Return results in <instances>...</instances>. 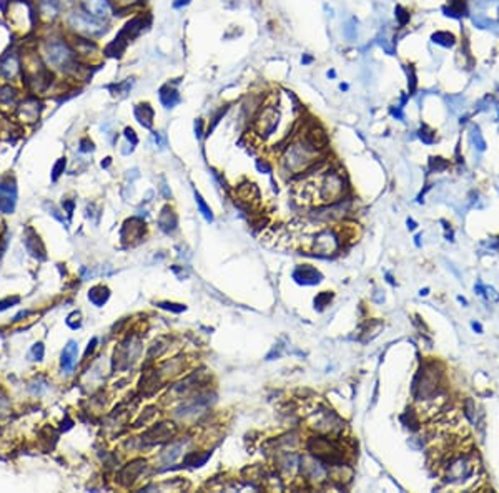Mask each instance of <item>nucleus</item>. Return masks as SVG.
Returning a JSON list of instances; mask_svg holds the SVG:
<instances>
[{
	"mask_svg": "<svg viewBox=\"0 0 499 493\" xmlns=\"http://www.w3.org/2000/svg\"><path fill=\"white\" fill-rule=\"evenodd\" d=\"M40 55L47 67L57 73L75 77L88 67L75 53L70 40L62 37V35H52V37L45 39Z\"/></svg>",
	"mask_w": 499,
	"mask_h": 493,
	"instance_id": "1",
	"label": "nucleus"
},
{
	"mask_svg": "<svg viewBox=\"0 0 499 493\" xmlns=\"http://www.w3.org/2000/svg\"><path fill=\"white\" fill-rule=\"evenodd\" d=\"M67 28L70 30L72 35H80V37H87L92 40L104 39L108 33V30H110L107 22L93 19L92 15H88L82 9H74L67 15Z\"/></svg>",
	"mask_w": 499,
	"mask_h": 493,
	"instance_id": "2",
	"label": "nucleus"
},
{
	"mask_svg": "<svg viewBox=\"0 0 499 493\" xmlns=\"http://www.w3.org/2000/svg\"><path fill=\"white\" fill-rule=\"evenodd\" d=\"M318 155L320 153L315 151L311 146H308V143L300 136L298 140L291 141L285 148V153L281 156V163H283V168L286 171L303 173L306 168H310L315 163Z\"/></svg>",
	"mask_w": 499,
	"mask_h": 493,
	"instance_id": "3",
	"label": "nucleus"
},
{
	"mask_svg": "<svg viewBox=\"0 0 499 493\" xmlns=\"http://www.w3.org/2000/svg\"><path fill=\"white\" fill-rule=\"evenodd\" d=\"M0 77L7 82H15L22 77V57L15 50L5 52L0 57Z\"/></svg>",
	"mask_w": 499,
	"mask_h": 493,
	"instance_id": "4",
	"label": "nucleus"
},
{
	"mask_svg": "<svg viewBox=\"0 0 499 493\" xmlns=\"http://www.w3.org/2000/svg\"><path fill=\"white\" fill-rule=\"evenodd\" d=\"M80 9L102 22H108L112 15H115V7L112 0H82Z\"/></svg>",
	"mask_w": 499,
	"mask_h": 493,
	"instance_id": "5",
	"label": "nucleus"
},
{
	"mask_svg": "<svg viewBox=\"0 0 499 493\" xmlns=\"http://www.w3.org/2000/svg\"><path fill=\"white\" fill-rule=\"evenodd\" d=\"M70 44L74 47L75 53L79 55V58L83 63L92 62L93 58L98 57L100 49L97 45V40L87 39V37H80V35H72L70 33Z\"/></svg>",
	"mask_w": 499,
	"mask_h": 493,
	"instance_id": "6",
	"label": "nucleus"
},
{
	"mask_svg": "<svg viewBox=\"0 0 499 493\" xmlns=\"http://www.w3.org/2000/svg\"><path fill=\"white\" fill-rule=\"evenodd\" d=\"M62 14V0H37V17L53 22Z\"/></svg>",
	"mask_w": 499,
	"mask_h": 493,
	"instance_id": "7",
	"label": "nucleus"
},
{
	"mask_svg": "<svg viewBox=\"0 0 499 493\" xmlns=\"http://www.w3.org/2000/svg\"><path fill=\"white\" fill-rule=\"evenodd\" d=\"M158 100H160V103L163 108H167V110H172V108H175L180 101H182V97H180V92H178V88L177 87H173L170 82L165 83V85H161L160 90H158Z\"/></svg>",
	"mask_w": 499,
	"mask_h": 493,
	"instance_id": "8",
	"label": "nucleus"
},
{
	"mask_svg": "<svg viewBox=\"0 0 499 493\" xmlns=\"http://www.w3.org/2000/svg\"><path fill=\"white\" fill-rule=\"evenodd\" d=\"M293 279L300 282V284H318L321 281V274L316 271L313 266H308V264H303V266H298L293 273Z\"/></svg>",
	"mask_w": 499,
	"mask_h": 493,
	"instance_id": "9",
	"label": "nucleus"
},
{
	"mask_svg": "<svg viewBox=\"0 0 499 493\" xmlns=\"http://www.w3.org/2000/svg\"><path fill=\"white\" fill-rule=\"evenodd\" d=\"M134 115L135 120L140 123L143 128L150 130L153 126V120H155V110L153 106L148 103V101H143V103H138L134 108Z\"/></svg>",
	"mask_w": 499,
	"mask_h": 493,
	"instance_id": "10",
	"label": "nucleus"
},
{
	"mask_svg": "<svg viewBox=\"0 0 499 493\" xmlns=\"http://www.w3.org/2000/svg\"><path fill=\"white\" fill-rule=\"evenodd\" d=\"M17 108H19V113H20L22 118L28 120V122H34V120H37L39 115H40L42 103L39 101V98L28 97V98H25L23 101H20Z\"/></svg>",
	"mask_w": 499,
	"mask_h": 493,
	"instance_id": "11",
	"label": "nucleus"
},
{
	"mask_svg": "<svg viewBox=\"0 0 499 493\" xmlns=\"http://www.w3.org/2000/svg\"><path fill=\"white\" fill-rule=\"evenodd\" d=\"M77 354H79V346H77L75 340H70L62 352V369L65 372L74 370L75 364H77Z\"/></svg>",
	"mask_w": 499,
	"mask_h": 493,
	"instance_id": "12",
	"label": "nucleus"
},
{
	"mask_svg": "<svg viewBox=\"0 0 499 493\" xmlns=\"http://www.w3.org/2000/svg\"><path fill=\"white\" fill-rule=\"evenodd\" d=\"M127 47H128V42L123 40L120 35H117V37L113 39L112 42H108L105 49L102 50V53H104L105 57H110V58H122L125 50H127Z\"/></svg>",
	"mask_w": 499,
	"mask_h": 493,
	"instance_id": "13",
	"label": "nucleus"
},
{
	"mask_svg": "<svg viewBox=\"0 0 499 493\" xmlns=\"http://www.w3.org/2000/svg\"><path fill=\"white\" fill-rule=\"evenodd\" d=\"M0 103L4 106H19V90L14 85H2L0 87Z\"/></svg>",
	"mask_w": 499,
	"mask_h": 493,
	"instance_id": "14",
	"label": "nucleus"
},
{
	"mask_svg": "<svg viewBox=\"0 0 499 493\" xmlns=\"http://www.w3.org/2000/svg\"><path fill=\"white\" fill-rule=\"evenodd\" d=\"M158 224H160L161 230L167 231V233L175 231V227H177V216H175V213H173L170 208H165L163 211H161V216H160V219H158Z\"/></svg>",
	"mask_w": 499,
	"mask_h": 493,
	"instance_id": "15",
	"label": "nucleus"
},
{
	"mask_svg": "<svg viewBox=\"0 0 499 493\" xmlns=\"http://www.w3.org/2000/svg\"><path fill=\"white\" fill-rule=\"evenodd\" d=\"M228 110H230V105L221 106V108H218V110L215 111V115L212 117V123L208 125V128H207V131H205V135H207V136H208L210 133H212V131L216 128V125H218V123L221 122V120H223V117L228 113Z\"/></svg>",
	"mask_w": 499,
	"mask_h": 493,
	"instance_id": "16",
	"label": "nucleus"
},
{
	"mask_svg": "<svg viewBox=\"0 0 499 493\" xmlns=\"http://www.w3.org/2000/svg\"><path fill=\"white\" fill-rule=\"evenodd\" d=\"M88 297L95 306H102L108 297V291L105 289V287H93V289L90 291Z\"/></svg>",
	"mask_w": 499,
	"mask_h": 493,
	"instance_id": "17",
	"label": "nucleus"
},
{
	"mask_svg": "<svg viewBox=\"0 0 499 493\" xmlns=\"http://www.w3.org/2000/svg\"><path fill=\"white\" fill-rule=\"evenodd\" d=\"M195 200H196V204H198V209H200V213L203 214V218H205L208 222H212L213 221V214H212V209H210L207 206V203L205 200L202 198V195L198 193V191H195Z\"/></svg>",
	"mask_w": 499,
	"mask_h": 493,
	"instance_id": "18",
	"label": "nucleus"
},
{
	"mask_svg": "<svg viewBox=\"0 0 499 493\" xmlns=\"http://www.w3.org/2000/svg\"><path fill=\"white\" fill-rule=\"evenodd\" d=\"M131 85H134V80H131V78H127L125 82H120V83H115V85H110V87H108V90L112 92V95L128 93V90L131 88Z\"/></svg>",
	"mask_w": 499,
	"mask_h": 493,
	"instance_id": "19",
	"label": "nucleus"
},
{
	"mask_svg": "<svg viewBox=\"0 0 499 493\" xmlns=\"http://www.w3.org/2000/svg\"><path fill=\"white\" fill-rule=\"evenodd\" d=\"M329 300H331V294H329V292H321L320 296H316V299H315V306H318V308H320V309H323L324 306H326V304L329 302Z\"/></svg>",
	"mask_w": 499,
	"mask_h": 493,
	"instance_id": "20",
	"label": "nucleus"
},
{
	"mask_svg": "<svg viewBox=\"0 0 499 493\" xmlns=\"http://www.w3.org/2000/svg\"><path fill=\"white\" fill-rule=\"evenodd\" d=\"M123 136L127 138V141L130 143V145H137L138 143V136L135 135V130L134 128H130V126H127V128L123 130Z\"/></svg>",
	"mask_w": 499,
	"mask_h": 493,
	"instance_id": "21",
	"label": "nucleus"
},
{
	"mask_svg": "<svg viewBox=\"0 0 499 493\" xmlns=\"http://www.w3.org/2000/svg\"><path fill=\"white\" fill-rule=\"evenodd\" d=\"M205 135V122L202 118H196L195 120V136L200 140V138Z\"/></svg>",
	"mask_w": 499,
	"mask_h": 493,
	"instance_id": "22",
	"label": "nucleus"
},
{
	"mask_svg": "<svg viewBox=\"0 0 499 493\" xmlns=\"http://www.w3.org/2000/svg\"><path fill=\"white\" fill-rule=\"evenodd\" d=\"M396 17H398V20H400V25H405V23L410 20V14H408L403 7H396Z\"/></svg>",
	"mask_w": 499,
	"mask_h": 493,
	"instance_id": "23",
	"label": "nucleus"
},
{
	"mask_svg": "<svg viewBox=\"0 0 499 493\" xmlns=\"http://www.w3.org/2000/svg\"><path fill=\"white\" fill-rule=\"evenodd\" d=\"M65 165H67V160H65V158H60L57 161L55 168H53V179H57L60 174H62V171L65 170Z\"/></svg>",
	"mask_w": 499,
	"mask_h": 493,
	"instance_id": "24",
	"label": "nucleus"
},
{
	"mask_svg": "<svg viewBox=\"0 0 499 493\" xmlns=\"http://www.w3.org/2000/svg\"><path fill=\"white\" fill-rule=\"evenodd\" d=\"M158 306H160V308H165V309H170V311H175V312H182V311H185V306H182V304H172V302H160Z\"/></svg>",
	"mask_w": 499,
	"mask_h": 493,
	"instance_id": "25",
	"label": "nucleus"
},
{
	"mask_svg": "<svg viewBox=\"0 0 499 493\" xmlns=\"http://www.w3.org/2000/svg\"><path fill=\"white\" fill-rule=\"evenodd\" d=\"M256 168L261 173H272V166L268 165L267 160H256Z\"/></svg>",
	"mask_w": 499,
	"mask_h": 493,
	"instance_id": "26",
	"label": "nucleus"
},
{
	"mask_svg": "<svg viewBox=\"0 0 499 493\" xmlns=\"http://www.w3.org/2000/svg\"><path fill=\"white\" fill-rule=\"evenodd\" d=\"M80 151L83 153H88V151H93V143L88 140V138H83L80 141Z\"/></svg>",
	"mask_w": 499,
	"mask_h": 493,
	"instance_id": "27",
	"label": "nucleus"
},
{
	"mask_svg": "<svg viewBox=\"0 0 499 493\" xmlns=\"http://www.w3.org/2000/svg\"><path fill=\"white\" fill-rule=\"evenodd\" d=\"M152 136H153L155 143H157V146H160V148H163V146H165V140H163V136H161L160 131H153Z\"/></svg>",
	"mask_w": 499,
	"mask_h": 493,
	"instance_id": "28",
	"label": "nucleus"
},
{
	"mask_svg": "<svg viewBox=\"0 0 499 493\" xmlns=\"http://www.w3.org/2000/svg\"><path fill=\"white\" fill-rule=\"evenodd\" d=\"M190 4H191V0H173V9L180 10V9H183Z\"/></svg>",
	"mask_w": 499,
	"mask_h": 493,
	"instance_id": "29",
	"label": "nucleus"
},
{
	"mask_svg": "<svg viewBox=\"0 0 499 493\" xmlns=\"http://www.w3.org/2000/svg\"><path fill=\"white\" fill-rule=\"evenodd\" d=\"M416 90V77H414L413 68H410V93H413Z\"/></svg>",
	"mask_w": 499,
	"mask_h": 493,
	"instance_id": "30",
	"label": "nucleus"
},
{
	"mask_svg": "<svg viewBox=\"0 0 499 493\" xmlns=\"http://www.w3.org/2000/svg\"><path fill=\"white\" fill-rule=\"evenodd\" d=\"M315 62V57L313 55H310V53H303V57H302V65H311Z\"/></svg>",
	"mask_w": 499,
	"mask_h": 493,
	"instance_id": "31",
	"label": "nucleus"
},
{
	"mask_svg": "<svg viewBox=\"0 0 499 493\" xmlns=\"http://www.w3.org/2000/svg\"><path fill=\"white\" fill-rule=\"evenodd\" d=\"M326 77H328V78H331V80H333V78H336V71H335L333 68H331V70H328V71H326Z\"/></svg>",
	"mask_w": 499,
	"mask_h": 493,
	"instance_id": "32",
	"label": "nucleus"
},
{
	"mask_svg": "<svg viewBox=\"0 0 499 493\" xmlns=\"http://www.w3.org/2000/svg\"><path fill=\"white\" fill-rule=\"evenodd\" d=\"M340 90H341V92H346V90H348V85H346V83H341V85H340Z\"/></svg>",
	"mask_w": 499,
	"mask_h": 493,
	"instance_id": "33",
	"label": "nucleus"
},
{
	"mask_svg": "<svg viewBox=\"0 0 499 493\" xmlns=\"http://www.w3.org/2000/svg\"><path fill=\"white\" fill-rule=\"evenodd\" d=\"M110 165V158H105V161H102V166H108Z\"/></svg>",
	"mask_w": 499,
	"mask_h": 493,
	"instance_id": "34",
	"label": "nucleus"
}]
</instances>
